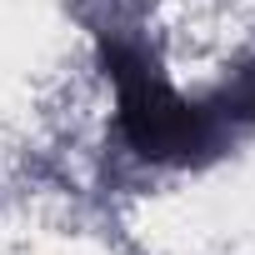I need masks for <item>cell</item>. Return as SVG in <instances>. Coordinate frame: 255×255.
Segmentation results:
<instances>
[{"instance_id": "6da1fadb", "label": "cell", "mask_w": 255, "mask_h": 255, "mask_svg": "<svg viewBox=\"0 0 255 255\" xmlns=\"http://www.w3.org/2000/svg\"><path fill=\"white\" fill-rule=\"evenodd\" d=\"M100 65L115 80L120 135H125V145H130L140 160L190 165V160H205L220 145V135H225L220 110L210 100L175 95L140 45L120 40V35H100Z\"/></svg>"}, {"instance_id": "7a4b0ae2", "label": "cell", "mask_w": 255, "mask_h": 255, "mask_svg": "<svg viewBox=\"0 0 255 255\" xmlns=\"http://www.w3.org/2000/svg\"><path fill=\"white\" fill-rule=\"evenodd\" d=\"M210 105L220 110V120H245V125H255V60H250L245 70H235V80H230Z\"/></svg>"}]
</instances>
